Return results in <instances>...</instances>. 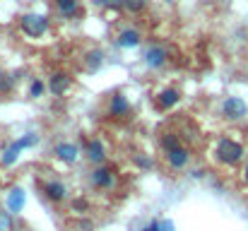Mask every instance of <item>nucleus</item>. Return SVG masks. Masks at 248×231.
Returning a JSON list of instances; mask_svg holds the SVG:
<instances>
[{"label":"nucleus","instance_id":"nucleus-13","mask_svg":"<svg viewBox=\"0 0 248 231\" xmlns=\"http://www.w3.org/2000/svg\"><path fill=\"white\" fill-rule=\"evenodd\" d=\"M145 63L150 65V68H162L166 63V51L164 48H159V46H155V48H150L147 53H145Z\"/></svg>","mask_w":248,"mask_h":231},{"label":"nucleus","instance_id":"nucleus-23","mask_svg":"<svg viewBox=\"0 0 248 231\" xmlns=\"http://www.w3.org/2000/svg\"><path fill=\"white\" fill-rule=\"evenodd\" d=\"M99 5H104V7H121L123 5V0H96Z\"/></svg>","mask_w":248,"mask_h":231},{"label":"nucleus","instance_id":"nucleus-21","mask_svg":"<svg viewBox=\"0 0 248 231\" xmlns=\"http://www.w3.org/2000/svg\"><path fill=\"white\" fill-rule=\"evenodd\" d=\"M44 89H46V84H44L41 79H34V82H31V89H29V94L36 99V96H41V94H44Z\"/></svg>","mask_w":248,"mask_h":231},{"label":"nucleus","instance_id":"nucleus-14","mask_svg":"<svg viewBox=\"0 0 248 231\" xmlns=\"http://www.w3.org/2000/svg\"><path fill=\"white\" fill-rule=\"evenodd\" d=\"M178 99H181V94H178V89H164L162 94H159V99H157V106L159 108H173L176 104H178Z\"/></svg>","mask_w":248,"mask_h":231},{"label":"nucleus","instance_id":"nucleus-5","mask_svg":"<svg viewBox=\"0 0 248 231\" xmlns=\"http://www.w3.org/2000/svg\"><path fill=\"white\" fill-rule=\"evenodd\" d=\"M113 183H116V176H113L111 169L99 166V169L92 171V185H94L96 190H108V188H113Z\"/></svg>","mask_w":248,"mask_h":231},{"label":"nucleus","instance_id":"nucleus-2","mask_svg":"<svg viewBox=\"0 0 248 231\" xmlns=\"http://www.w3.org/2000/svg\"><path fill=\"white\" fill-rule=\"evenodd\" d=\"M222 116L227 121H241L248 116V106L241 96H227L222 101Z\"/></svg>","mask_w":248,"mask_h":231},{"label":"nucleus","instance_id":"nucleus-25","mask_svg":"<svg viewBox=\"0 0 248 231\" xmlns=\"http://www.w3.org/2000/svg\"><path fill=\"white\" fill-rule=\"evenodd\" d=\"M75 212H80V210H87V200H75Z\"/></svg>","mask_w":248,"mask_h":231},{"label":"nucleus","instance_id":"nucleus-24","mask_svg":"<svg viewBox=\"0 0 248 231\" xmlns=\"http://www.w3.org/2000/svg\"><path fill=\"white\" fill-rule=\"evenodd\" d=\"M135 161H138V166H142V169H152V159H147V156H138Z\"/></svg>","mask_w":248,"mask_h":231},{"label":"nucleus","instance_id":"nucleus-15","mask_svg":"<svg viewBox=\"0 0 248 231\" xmlns=\"http://www.w3.org/2000/svg\"><path fill=\"white\" fill-rule=\"evenodd\" d=\"M56 7H58V12H61L63 17H75L78 10H80L78 0H56Z\"/></svg>","mask_w":248,"mask_h":231},{"label":"nucleus","instance_id":"nucleus-6","mask_svg":"<svg viewBox=\"0 0 248 231\" xmlns=\"http://www.w3.org/2000/svg\"><path fill=\"white\" fill-rule=\"evenodd\" d=\"M166 164H169V169L171 171H178V169H183L186 164H188V159H190V152H188V147H176V150H171V152H166Z\"/></svg>","mask_w":248,"mask_h":231},{"label":"nucleus","instance_id":"nucleus-8","mask_svg":"<svg viewBox=\"0 0 248 231\" xmlns=\"http://www.w3.org/2000/svg\"><path fill=\"white\" fill-rule=\"evenodd\" d=\"M128 113H130L128 99H125L123 94H116V96L111 99V104H108V116H111V118H123V116H128Z\"/></svg>","mask_w":248,"mask_h":231},{"label":"nucleus","instance_id":"nucleus-3","mask_svg":"<svg viewBox=\"0 0 248 231\" xmlns=\"http://www.w3.org/2000/svg\"><path fill=\"white\" fill-rule=\"evenodd\" d=\"M19 27H22V31L27 34V36H41L46 29H48V17H44V15H24L22 19H19Z\"/></svg>","mask_w":248,"mask_h":231},{"label":"nucleus","instance_id":"nucleus-19","mask_svg":"<svg viewBox=\"0 0 248 231\" xmlns=\"http://www.w3.org/2000/svg\"><path fill=\"white\" fill-rule=\"evenodd\" d=\"M145 5H147V0H123V7L130 12H140V10H145Z\"/></svg>","mask_w":248,"mask_h":231},{"label":"nucleus","instance_id":"nucleus-12","mask_svg":"<svg viewBox=\"0 0 248 231\" xmlns=\"http://www.w3.org/2000/svg\"><path fill=\"white\" fill-rule=\"evenodd\" d=\"M48 89H51V94H56V96H63V94L70 89V77L63 75V73H56V75L48 79Z\"/></svg>","mask_w":248,"mask_h":231},{"label":"nucleus","instance_id":"nucleus-11","mask_svg":"<svg viewBox=\"0 0 248 231\" xmlns=\"http://www.w3.org/2000/svg\"><path fill=\"white\" fill-rule=\"evenodd\" d=\"M56 154H58L61 161H65V164H75L78 156H80V150H78V145H73V142H61V145L56 147Z\"/></svg>","mask_w":248,"mask_h":231},{"label":"nucleus","instance_id":"nucleus-20","mask_svg":"<svg viewBox=\"0 0 248 231\" xmlns=\"http://www.w3.org/2000/svg\"><path fill=\"white\" fill-rule=\"evenodd\" d=\"M12 87H15V77L0 73V92H12Z\"/></svg>","mask_w":248,"mask_h":231},{"label":"nucleus","instance_id":"nucleus-22","mask_svg":"<svg viewBox=\"0 0 248 231\" xmlns=\"http://www.w3.org/2000/svg\"><path fill=\"white\" fill-rule=\"evenodd\" d=\"M10 229V215L7 212H0V231Z\"/></svg>","mask_w":248,"mask_h":231},{"label":"nucleus","instance_id":"nucleus-16","mask_svg":"<svg viewBox=\"0 0 248 231\" xmlns=\"http://www.w3.org/2000/svg\"><path fill=\"white\" fill-rule=\"evenodd\" d=\"M84 63H87V70H89V73H96V70L101 68V63H104V53H101V51H92Z\"/></svg>","mask_w":248,"mask_h":231},{"label":"nucleus","instance_id":"nucleus-4","mask_svg":"<svg viewBox=\"0 0 248 231\" xmlns=\"http://www.w3.org/2000/svg\"><path fill=\"white\" fill-rule=\"evenodd\" d=\"M41 193H44V198H48L51 202H63V200L68 198L65 183H61V181H56V178L44 181V183H41Z\"/></svg>","mask_w":248,"mask_h":231},{"label":"nucleus","instance_id":"nucleus-7","mask_svg":"<svg viewBox=\"0 0 248 231\" xmlns=\"http://www.w3.org/2000/svg\"><path fill=\"white\" fill-rule=\"evenodd\" d=\"M36 142V138L34 135H29V138H22V140H17V142H12V147L7 150V152L2 154V164L5 166H10V164H15V159L19 156V152L24 150V147H29V145H34Z\"/></svg>","mask_w":248,"mask_h":231},{"label":"nucleus","instance_id":"nucleus-10","mask_svg":"<svg viewBox=\"0 0 248 231\" xmlns=\"http://www.w3.org/2000/svg\"><path fill=\"white\" fill-rule=\"evenodd\" d=\"M140 31L138 29H123L118 36H116V44L121 46V48H135V46H140Z\"/></svg>","mask_w":248,"mask_h":231},{"label":"nucleus","instance_id":"nucleus-18","mask_svg":"<svg viewBox=\"0 0 248 231\" xmlns=\"http://www.w3.org/2000/svg\"><path fill=\"white\" fill-rule=\"evenodd\" d=\"M22 202H24V193H22V190H12V195H10V202H7L10 212H17V210L22 207Z\"/></svg>","mask_w":248,"mask_h":231},{"label":"nucleus","instance_id":"nucleus-1","mask_svg":"<svg viewBox=\"0 0 248 231\" xmlns=\"http://www.w3.org/2000/svg\"><path fill=\"white\" fill-rule=\"evenodd\" d=\"M244 145L241 142H236V140H232V138H219L217 140V147H215V156H217V161L222 164V166H236L241 159H244Z\"/></svg>","mask_w":248,"mask_h":231},{"label":"nucleus","instance_id":"nucleus-26","mask_svg":"<svg viewBox=\"0 0 248 231\" xmlns=\"http://www.w3.org/2000/svg\"><path fill=\"white\" fill-rule=\"evenodd\" d=\"M241 181L248 185V161H246V166H244V171H241Z\"/></svg>","mask_w":248,"mask_h":231},{"label":"nucleus","instance_id":"nucleus-17","mask_svg":"<svg viewBox=\"0 0 248 231\" xmlns=\"http://www.w3.org/2000/svg\"><path fill=\"white\" fill-rule=\"evenodd\" d=\"M162 147H164V154L171 152V150H176V147H181V140H178V135H162Z\"/></svg>","mask_w":248,"mask_h":231},{"label":"nucleus","instance_id":"nucleus-9","mask_svg":"<svg viewBox=\"0 0 248 231\" xmlns=\"http://www.w3.org/2000/svg\"><path fill=\"white\" fill-rule=\"evenodd\" d=\"M104 156H106V145L101 142V138H94V140L87 142V159L92 164H101Z\"/></svg>","mask_w":248,"mask_h":231}]
</instances>
